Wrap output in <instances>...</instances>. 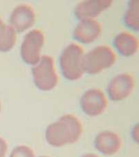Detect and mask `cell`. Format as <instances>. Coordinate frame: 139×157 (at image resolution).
<instances>
[{
    "mask_svg": "<svg viewBox=\"0 0 139 157\" xmlns=\"http://www.w3.org/2000/svg\"><path fill=\"white\" fill-rule=\"evenodd\" d=\"M138 0H132L129 2L128 9L126 11L124 17V21L126 26L134 31H138Z\"/></svg>",
    "mask_w": 139,
    "mask_h": 157,
    "instance_id": "cell-14",
    "label": "cell"
},
{
    "mask_svg": "<svg viewBox=\"0 0 139 157\" xmlns=\"http://www.w3.org/2000/svg\"><path fill=\"white\" fill-rule=\"evenodd\" d=\"M80 103L83 113L90 117L103 114L108 105L106 97L99 89H90L86 91L82 95Z\"/></svg>",
    "mask_w": 139,
    "mask_h": 157,
    "instance_id": "cell-6",
    "label": "cell"
},
{
    "mask_svg": "<svg viewBox=\"0 0 139 157\" xmlns=\"http://www.w3.org/2000/svg\"><path fill=\"white\" fill-rule=\"evenodd\" d=\"M82 132L83 127L79 119L72 114H66L48 126L46 138L52 146L62 147L77 142Z\"/></svg>",
    "mask_w": 139,
    "mask_h": 157,
    "instance_id": "cell-1",
    "label": "cell"
},
{
    "mask_svg": "<svg viewBox=\"0 0 139 157\" xmlns=\"http://www.w3.org/2000/svg\"><path fill=\"white\" fill-rule=\"evenodd\" d=\"M101 33V26L93 19H84L77 24L73 33L74 38L83 44L92 43Z\"/></svg>",
    "mask_w": 139,
    "mask_h": 157,
    "instance_id": "cell-10",
    "label": "cell"
},
{
    "mask_svg": "<svg viewBox=\"0 0 139 157\" xmlns=\"http://www.w3.org/2000/svg\"><path fill=\"white\" fill-rule=\"evenodd\" d=\"M16 33L12 27L6 25L0 18V51L8 52L15 46Z\"/></svg>",
    "mask_w": 139,
    "mask_h": 157,
    "instance_id": "cell-13",
    "label": "cell"
},
{
    "mask_svg": "<svg viewBox=\"0 0 139 157\" xmlns=\"http://www.w3.org/2000/svg\"><path fill=\"white\" fill-rule=\"evenodd\" d=\"M84 52L76 44H71L63 50L60 57V67L66 78L70 81L79 79L82 76Z\"/></svg>",
    "mask_w": 139,
    "mask_h": 157,
    "instance_id": "cell-2",
    "label": "cell"
},
{
    "mask_svg": "<svg viewBox=\"0 0 139 157\" xmlns=\"http://www.w3.org/2000/svg\"><path fill=\"white\" fill-rule=\"evenodd\" d=\"M134 88V79L129 74L116 75L109 83L107 93L114 101H123L128 97Z\"/></svg>",
    "mask_w": 139,
    "mask_h": 157,
    "instance_id": "cell-7",
    "label": "cell"
},
{
    "mask_svg": "<svg viewBox=\"0 0 139 157\" xmlns=\"http://www.w3.org/2000/svg\"><path fill=\"white\" fill-rule=\"evenodd\" d=\"M32 72L35 86L41 90L50 91L57 85L59 78L51 57L43 56L40 63L32 68Z\"/></svg>",
    "mask_w": 139,
    "mask_h": 157,
    "instance_id": "cell-4",
    "label": "cell"
},
{
    "mask_svg": "<svg viewBox=\"0 0 139 157\" xmlns=\"http://www.w3.org/2000/svg\"><path fill=\"white\" fill-rule=\"evenodd\" d=\"M116 55L107 46H99L84 55L83 69L90 75H96L114 65Z\"/></svg>",
    "mask_w": 139,
    "mask_h": 157,
    "instance_id": "cell-3",
    "label": "cell"
},
{
    "mask_svg": "<svg viewBox=\"0 0 139 157\" xmlns=\"http://www.w3.org/2000/svg\"><path fill=\"white\" fill-rule=\"evenodd\" d=\"M39 157H48V156H39Z\"/></svg>",
    "mask_w": 139,
    "mask_h": 157,
    "instance_id": "cell-19",
    "label": "cell"
},
{
    "mask_svg": "<svg viewBox=\"0 0 139 157\" xmlns=\"http://www.w3.org/2000/svg\"><path fill=\"white\" fill-rule=\"evenodd\" d=\"M82 157H100V156L96 155H94V154L88 153V154H86L85 155H83Z\"/></svg>",
    "mask_w": 139,
    "mask_h": 157,
    "instance_id": "cell-17",
    "label": "cell"
},
{
    "mask_svg": "<svg viewBox=\"0 0 139 157\" xmlns=\"http://www.w3.org/2000/svg\"><path fill=\"white\" fill-rule=\"evenodd\" d=\"M0 111H1V103H0Z\"/></svg>",
    "mask_w": 139,
    "mask_h": 157,
    "instance_id": "cell-18",
    "label": "cell"
},
{
    "mask_svg": "<svg viewBox=\"0 0 139 157\" xmlns=\"http://www.w3.org/2000/svg\"><path fill=\"white\" fill-rule=\"evenodd\" d=\"M114 46L124 57L134 55L138 48V41L131 33L124 32L118 34L114 39Z\"/></svg>",
    "mask_w": 139,
    "mask_h": 157,
    "instance_id": "cell-12",
    "label": "cell"
},
{
    "mask_svg": "<svg viewBox=\"0 0 139 157\" xmlns=\"http://www.w3.org/2000/svg\"><path fill=\"white\" fill-rule=\"evenodd\" d=\"M96 149L105 155L112 156L117 153L121 147V140L117 134L105 130L98 134L94 140Z\"/></svg>",
    "mask_w": 139,
    "mask_h": 157,
    "instance_id": "cell-11",
    "label": "cell"
},
{
    "mask_svg": "<svg viewBox=\"0 0 139 157\" xmlns=\"http://www.w3.org/2000/svg\"><path fill=\"white\" fill-rule=\"evenodd\" d=\"M44 41V35L40 30L35 29L27 33L21 48V55L24 62L28 65L38 63Z\"/></svg>",
    "mask_w": 139,
    "mask_h": 157,
    "instance_id": "cell-5",
    "label": "cell"
},
{
    "mask_svg": "<svg viewBox=\"0 0 139 157\" xmlns=\"http://www.w3.org/2000/svg\"><path fill=\"white\" fill-rule=\"evenodd\" d=\"M8 151V145L4 139L0 137V157H5Z\"/></svg>",
    "mask_w": 139,
    "mask_h": 157,
    "instance_id": "cell-16",
    "label": "cell"
},
{
    "mask_svg": "<svg viewBox=\"0 0 139 157\" xmlns=\"http://www.w3.org/2000/svg\"><path fill=\"white\" fill-rule=\"evenodd\" d=\"M10 157H35L32 150L26 145H20L13 150Z\"/></svg>",
    "mask_w": 139,
    "mask_h": 157,
    "instance_id": "cell-15",
    "label": "cell"
},
{
    "mask_svg": "<svg viewBox=\"0 0 139 157\" xmlns=\"http://www.w3.org/2000/svg\"><path fill=\"white\" fill-rule=\"evenodd\" d=\"M35 14L30 6L21 4L17 6L11 13L9 22L10 27L18 33H23L33 26Z\"/></svg>",
    "mask_w": 139,
    "mask_h": 157,
    "instance_id": "cell-8",
    "label": "cell"
},
{
    "mask_svg": "<svg viewBox=\"0 0 139 157\" xmlns=\"http://www.w3.org/2000/svg\"><path fill=\"white\" fill-rule=\"evenodd\" d=\"M112 0H88L83 1L77 5L74 14L81 20L92 19L100 15L112 4Z\"/></svg>",
    "mask_w": 139,
    "mask_h": 157,
    "instance_id": "cell-9",
    "label": "cell"
}]
</instances>
